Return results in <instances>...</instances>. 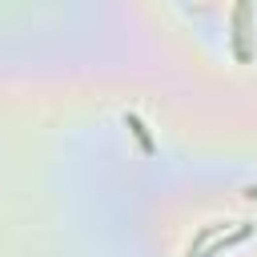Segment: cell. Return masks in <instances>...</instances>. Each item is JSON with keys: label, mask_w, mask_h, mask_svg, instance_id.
Masks as SVG:
<instances>
[{"label": "cell", "mask_w": 257, "mask_h": 257, "mask_svg": "<svg viewBox=\"0 0 257 257\" xmlns=\"http://www.w3.org/2000/svg\"><path fill=\"white\" fill-rule=\"evenodd\" d=\"M233 48L241 60H249V0H237L233 8Z\"/></svg>", "instance_id": "1"}]
</instances>
